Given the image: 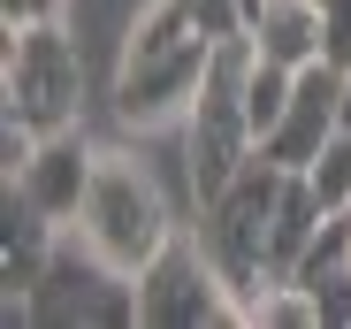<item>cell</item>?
Returning <instances> with one entry per match:
<instances>
[{
    "instance_id": "7c38bea8",
    "label": "cell",
    "mask_w": 351,
    "mask_h": 329,
    "mask_svg": "<svg viewBox=\"0 0 351 329\" xmlns=\"http://www.w3.org/2000/svg\"><path fill=\"white\" fill-rule=\"evenodd\" d=\"M306 184H313V199L336 214V207H351V131H336L328 146H321V161L306 169Z\"/></svg>"
},
{
    "instance_id": "8fae6325",
    "label": "cell",
    "mask_w": 351,
    "mask_h": 329,
    "mask_svg": "<svg viewBox=\"0 0 351 329\" xmlns=\"http://www.w3.org/2000/svg\"><path fill=\"white\" fill-rule=\"evenodd\" d=\"M245 321H260V329H321L328 314H321V299H313L306 284H267V291L245 306Z\"/></svg>"
},
{
    "instance_id": "30bf717a",
    "label": "cell",
    "mask_w": 351,
    "mask_h": 329,
    "mask_svg": "<svg viewBox=\"0 0 351 329\" xmlns=\"http://www.w3.org/2000/svg\"><path fill=\"white\" fill-rule=\"evenodd\" d=\"M245 38H252V54H267L282 69L321 62V0H260Z\"/></svg>"
},
{
    "instance_id": "4fadbf2b",
    "label": "cell",
    "mask_w": 351,
    "mask_h": 329,
    "mask_svg": "<svg viewBox=\"0 0 351 329\" xmlns=\"http://www.w3.org/2000/svg\"><path fill=\"white\" fill-rule=\"evenodd\" d=\"M321 62L351 77V0H321Z\"/></svg>"
},
{
    "instance_id": "7a4b0ae2",
    "label": "cell",
    "mask_w": 351,
    "mask_h": 329,
    "mask_svg": "<svg viewBox=\"0 0 351 329\" xmlns=\"http://www.w3.org/2000/svg\"><path fill=\"white\" fill-rule=\"evenodd\" d=\"M282 184H290V169L282 161H267V153H252L237 177H229L206 207H199V245H206V260L221 268V284L237 291L245 306L275 284L267 276V245H275V207H282Z\"/></svg>"
},
{
    "instance_id": "3957f363",
    "label": "cell",
    "mask_w": 351,
    "mask_h": 329,
    "mask_svg": "<svg viewBox=\"0 0 351 329\" xmlns=\"http://www.w3.org/2000/svg\"><path fill=\"white\" fill-rule=\"evenodd\" d=\"M77 238H84V253H92L99 268H114V276L138 284L145 268L160 260V245L176 238V223H168V207H160V192H153V177L138 169V161L99 153L92 192H84V207H77Z\"/></svg>"
},
{
    "instance_id": "277c9868",
    "label": "cell",
    "mask_w": 351,
    "mask_h": 329,
    "mask_svg": "<svg viewBox=\"0 0 351 329\" xmlns=\"http://www.w3.org/2000/svg\"><path fill=\"white\" fill-rule=\"evenodd\" d=\"M245 62H252V38H245V31L221 38L214 69H206L191 115H184V169H191L199 207H206V199L260 153V131H252V115H245Z\"/></svg>"
},
{
    "instance_id": "9a60e30c",
    "label": "cell",
    "mask_w": 351,
    "mask_h": 329,
    "mask_svg": "<svg viewBox=\"0 0 351 329\" xmlns=\"http://www.w3.org/2000/svg\"><path fill=\"white\" fill-rule=\"evenodd\" d=\"M0 23L23 31V23H62V0H0Z\"/></svg>"
},
{
    "instance_id": "2e32d148",
    "label": "cell",
    "mask_w": 351,
    "mask_h": 329,
    "mask_svg": "<svg viewBox=\"0 0 351 329\" xmlns=\"http://www.w3.org/2000/svg\"><path fill=\"white\" fill-rule=\"evenodd\" d=\"M343 131H351V77H343Z\"/></svg>"
},
{
    "instance_id": "ba28073f",
    "label": "cell",
    "mask_w": 351,
    "mask_h": 329,
    "mask_svg": "<svg viewBox=\"0 0 351 329\" xmlns=\"http://www.w3.org/2000/svg\"><path fill=\"white\" fill-rule=\"evenodd\" d=\"M92 169H99V153H92L77 131H53V138H38L31 169L8 177V192H23L38 214H53V223H77V207H84V192H92Z\"/></svg>"
},
{
    "instance_id": "5bb4252c",
    "label": "cell",
    "mask_w": 351,
    "mask_h": 329,
    "mask_svg": "<svg viewBox=\"0 0 351 329\" xmlns=\"http://www.w3.org/2000/svg\"><path fill=\"white\" fill-rule=\"evenodd\" d=\"M191 16H199L214 38H237V31H245V0H191Z\"/></svg>"
},
{
    "instance_id": "5b68a950",
    "label": "cell",
    "mask_w": 351,
    "mask_h": 329,
    "mask_svg": "<svg viewBox=\"0 0 351 329\" xmlns=\"http://www.w3.org/2000/svg\"><path fill=\"white\" fill-rule=\"evenodd\" d=\"M0 100L8 115L31 123L38 138L53 131H77V100H84V62H77V38L62 23H23L8 31V69H0Z\"/></svg>"
},
{
    "instance_id": "52a82bcc",
    "label": "cell",
    "mask_w": 351,
    "mask_h": 329,
    "mask_svg": "<svg viewBox=\"0 0 351 329\" xmlns=\"http://www.w3.org/2000/svg\"><path fill=\"white\" fill-rule=\"evenodd\" d=\"M343 131V69L328 62H306L298 84H290V107H282V123L260 138L267 161H282V169H313L321 146Z\"/></svg>"
},
{
    "instance_id": "8992f818",
    "label": "cell",
    "mask_w": 351,
    "mask_h": 329,
    "mask_svg": "<svg viewBox=\"0 0 351 329\" xmlns=\"http://www.w3.org/2000/svg\"><path fill=\"white\" fill-rule=\"evenodd\" d=\"M130 291H138V321L145 329H221V321H245V299L221 284V268L191 238H168L160 260Z\"/></svg>"
},
{
    "instance_id": "9c48e42d",
    "label": "cell",
    "mask_w": 351,
    "mask_h": 329,
    "mask_svg": "<svg viewBox=\"0 0 351 329\" xmlns=\"http://www.w3.org/2000/svg\"><path fill=\"white\" fill-rule=\"evenodd\" d=\"M53 276V214H38L23 192H8V238H0V284H8V321L23 314L31 291Z\"/></svg>"
},
{
    "instance_id": "6da1fadb",
    "label": "cell",
    "mask_w": 351,
    "mask_h": 329,
    "mask_svg": "<svg viewBox=\"0 0 351 329\" xmlns=\"http://www.w3.org/2000/svg\"><path fill=\"white\" fill-rule=\"evenodd\" d=\"M221 38L191 16V0H145L123 38V69H114V115L123 131H168L191 115V100L214 69Z\"/></svg>"
},
{
    "instance_id": "e0dca14e",
    "label": "cell",
    "mask_w": 351,
    "mask_h": 329,
    "mask_svg": "<svg viewBox=\"0 0 351 329\" xmlns=\"http://www.w3.org/2000/svg\"><path fill=\"white\" fill-rule=\"evenodd\" d=\"M252 8H260V0H245V23H252Z\"/></svg>"
}]
</instances>
